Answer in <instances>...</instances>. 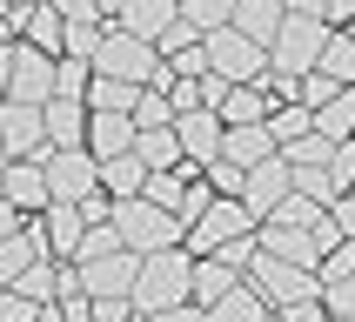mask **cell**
<instances>
[{"label": "cell", "instance_id": "cell-1", "mask_svg": "<svg viewBox=\"0 0 355 322\" xmlns=\"http://www.w3.org/2000/svg\"><path fill=\"white\" fill-rule=\"evenodd\" d=\"M175 302H195V248H155L141 255V276H135V309L141 316H161Z\"/></svg>", "mask_w": 355, "mask_h": 322}, {"label": "cell", "instance_id": "cell-2", "mask_svg": "<svg viewBox=\"0 0 355 322\" xmlns=\"http://www.w3.org/2000/svg\"><path fill=\"white\" fill-rule=\"evenodd\" d=\"M101 74H114V80H141V87H168L175 80V67H168V54H161V40H141L128 34V27H107V40H101V54H94Z\"/></svg>", "mask_w": 355, "mask_h": 322}, {"label": "cell", "instance_id": "cell-3", "mask_svg": "<svg viewBox=\"0 0 355 322\" xmlns=\"http://www.w3.org/2000/svg\"><path fill=\"white\" fill-rule=\"evenodd\" d=\"M114 228L128 235V248H135V255H155V248H181V242H188V221H181V208H161L155 195H128V201H114Z\"/></svg>", "mask_w": 355, "mask_h": 322}, {"label": "cell", "instance_id": "cell-4", "mask_svg": "<svg viewBox=\"0 0 355 322\" xmlns=\"http://www.w3.org/2000/svg\"><path fill=\"white\" fill-rule=\"evenodd\" d=\"M7 101H27V108H47L60 94V54L54 47H34V40H7Z\"/></svg>", "mask_w": 355, "mask_h": 322}, {"label": "cell", "instance_id": "cell-5", "mask_svg": "<svg viewBox=\"0 0 355 322\" xmlns=\"http://www.w3.org/2000/svg\"><path fill=\"white\" fill-rule=\"evenodd\" d=\"M208 67L221 80H235V87H255V80L275 74V47L241 34V27H221V34H208Z\"/></svg>", "mask_w": 355, "mask_h": 322}, {"label": "cell", "instance_id": "cell-6", "mask_svg": "<svg viewBox=\"0 0 355 322\" xmlns=\"http://www.w3.org/2000/svg\"><path fill=\"white\" fill-rule=\"evenodd\" d=\"M248 282H255L261 296L275 302H309V296H322V289H329V282H322V269H302V262H288V255H268V248H261L255 255V269H248Z\"/></svg>", "mask_w": 355, "mask_h": 322}, {"label": "cell", "instance_id": "cell-7", "mask_svg": "<svg viewBox=\"0 0 355 322\" xmlns=\"http://www.w3.org/2000/svg\"><path fill=\"white\" fill-rule=\"evenodd\" d=\"M329 20L322 14H288L275 34V67L282 74H309V67H322V47H329Z\"/></svg>", "mask_w": 355, "mask_h": 322}, {"label": "cell", "instance_id": "cell-8", "mask_svg": "<svg viewBox=\"0 0 355 322\" xmlns=\"http://www.w3.org/2000/svg\"><path fill=\"white\" fill-rule=\"evenodd\" d=\"M47 181H54V201H87L101 188V155L94 148H47Z\"/></svg>", "mask_w": 355, "mask_h": 322}, {"label": "cell", "instance_id": "cell-9", "mask_svg": "<svg viewBox=\"0 0 355 322\" xmlns=\"http://www.w3.org/2000/svg\"><path fill=\"white\" fill-rule=\"evenodd\" d=\"M248 228H261V221H255V208H248L241 195H221L215 208H208V215H201L195 228H188V248H195V255H215L221 242L248 235Z\"/></svg>", "mask_w": 355, "mask_h": 322}, {"label": "cell", "instance_id": "cell-10", "mask_svg": "<svg viewBox=\"0 0 355 322\" xmlns=\"http://www.w3.org/2000/svg\"><path fill=\"white\" fill-rule=\"evenodd\" d=\"M0 141H7V161H40L47 148H54V135H47V108L7 101V115H0Z\"/></svg>", "mask_w": 355, "mask_h": 322}, {"label": "cell", "instance_id": "cell-11", "mask_svg": "<svg viewBox=\"0 0 355 322\" xmlns=\"http://www.w3.org/2000/svg\"><path fill=\"white\" fill-rule=\"evenodd\" d=\"M175 135H181V148H188V175H201V168L221 161V148H228V121H221L215 108H188V115H175Z\"/></svg>", "mask_w": 355, "mask_h": 322}, {"label": "cell", "instance_id": "cell-12", "mask_svg": "<svg viewBox=\"0 0 355 322\" xmlns=\"http://www.w3.org/2000/svg\"><path fill=\"white\" fill-rule=\"evenodd\" d=\"M288 195H295V168H288V155H268L261 168H248V188H241V201L255 208V221H268Z\"/></svg>", "mask_w": 355, "mask_h": 322}, {"label": "cell", "instance_id": "cell-13", "mask_svg": "<svg viewBox=\"0 0 355 322\" xmlns=\"http://www.w3.org/2000/svg\"><path fill=\"white\" fill-rule=\"evenodd\" d=\"M135 276H141L135 248H114V255H87L80 262V289H87V296H135Z\"/></svg>", "mask_w": 355, "mask_h": 322}, {"label": "cell", "instance_id": "cell-14", "mask_svg": "<svg viewBox=\"0 0 355 322\" xmlns=\"http://www.w3.org/2000/svg\"><path fill=\"white\" fill-rule=\"evenodd\" d=\"M7 208H20V215H47L54 208L47 161H7Z\"/></svg>", "mask_w": 355, "mask_h": 322}, {"label": "cell", "instance_id": "cell-15", "mask_svg": "<svg viewBox=\"0 0 355 322\" xmlns=\"http://www.w3.org/2000/svg\"><path fill=\"white\" fill-rule=\"evenodd\" d=\"M135 141H141V121H135V115L94 108V121H87V148H94L101 161H114V155H135Z\"/></svg>", "mask_w": 355, "mask_h": 322}, {"label": "cell", "instance_id": "cell-16", "mask_svg": "<svg viewBox=\"0 0 355 322\" xmlns=\"http://www.w3.org/2000/svg\"><path fill=\"white\" fill-rule=\"evenodd\" d=\"M261 248H268V255L302 262V269H322V255H329L315 228H288V221H261Z\"/></svg>", "mask_w": 355, "mask_h": 322}, {"label": "cell", "instance_id": "cell-17", "mask_svg": "<svg viewBox=\"0 0 355 322\" xmlns=\"http://www.w3.org/2000/svg\"><path fill=\"white\" fill-rule=\"evenodd\" d=\"M87 121H94V108L80 94H54L47 101V135H54V148H87Z\"/></svg>", "mask_w": 355, "mask_h": 322}, {"label": "cell", "instance_id": "cell-18", "mask_svg": "<svg viewBox=\"0 0 355 322\" xmlns=\"http://www.w3.org/2000/svg\"><path fill=\"white\" fill-rule=\"evenodd\" d=\"M40 221H47L54 255H60V262H80V242H87V215H80V201H54Z\"/></svg>", "mask_w": 355, "mask_h": 322}, {"label": "cell", "instance_id": "cell-19", "mask_svg": "<svg viewBox=\"0 0 355 322\" xmlns=\"http://www.w3.org/2000/svg\"><path fill=\"white\" fill-rule=\"evenodd\" d=\"M175 20H181V0H128V7H121V27L141 34V40H161Z\"/></svg>", "mask_w": 355, "mask_h": 322}, {"label": "cell", "instance_id": "cell-20", "mask_svg": "<svg viewBox=\"0 0 355 322\" xmlns=\"http://www.w3.org/2000/svg\"><path fill=\"white\" fill-rule=\"evenodd\" d=\"M215 115L228 121V128H255V121H268V115H275V94H268L261 80H255V87H228V101H221Z\"/></svg>", "mask_w": 355, "mask_h": 322}, {"label": "cell", "instance_id": "cell-21", "mask_svg": "<svg viewBox=\"0 0 355 322\" xmlns=\"http://www.w3.org/2000/svg\"><path fill=\"white\" fill-rule=\"evenodd\" d=\"M228 161H241V168H261L268 155H282V141L268 121H255V128H228V148H221Z\"/></svg>", "mask_w": 355, "mask_h": 322}, {"label": "cell", "instance_id": "cell-22", "mask_svg": "<svg viewBox=\"0 0 355 322\" xmlns=\"http://www.w3.org/2000/svg\"><path fill=\"white\" fill-rule=\"evenodd\" d=\"M241 269L235 262H221V255H195V302H208V309H215L221 296H228V289H241Z\"/></svg>", "mask_w": 355, "mask_h": 322}, {"label": "cell", "instance_id": "cell-23", "mask_svg": "<svg viewBox=\"0 0 355 322\" xmlns=\"http://www.w3.org/2000/svg\"><path fill=\"white\" fill-rule=\"evenodd\" d=\"M215 322H275V302L261 296L255 282H241V289H228L215 302Z\"/></svg>", "mask_w": 355, "mask_h": 322}, {"label": "cell", "instance_id": "cell-24", "mask_svg": "<svg viewBox=\"0 0 355 322\" xmlns=\"http://www.w3.org/2000/svg\"><path fill=\"white\" fill-rule=\"evenodd\" d=\"M148 175H155V168H148L141 155H114V161H101V188H107L114 201L141 195V188H148Z\"/></svg>", "mask_w": 355, "mask_h": 322}, {"label": "cell", "instance_id": "cell-25", "mask_svg": "<svg viewBox=\"0 0 355 322\" xmlns=\"http://www.w3.org/2000/svg\"><path fill=\"white\" fill-rule=\"evenodd\" d=\"M282 20H288L282 0H241V7H235V27H241V34H255V40H268V47H275Z\"/></svg>", "mask_w": 355, "mask_h": 322}, {"label": "cell", "instance_id": "cell-26", "mask_svg": "<svg viewBox=\"0 0 355 322\" xmlns=\"http://www.w3.org/2000/svg\"><path fill=\"white\" fill-rule=\"evenodd\" d=\"M135 155L148 161V168H188V148H181V135H175V128H141Z\"/></svg>", "mask_w": 355, "mask_h": 322}, {"label": "cell", "instance_id": "cell-27", "mask_svg": "<svg viewBox=\"0 0 355 322\" xmlns=\"http://www.w3.org/2000/svg\"><path fill=\"white\" fill-rule=\"evenodd\" d=\"M135 101H141V80H114V74H101V67H94L87 108H114V115H135Z\"/></svg>", "mask_w": 355, "mask_h": 322}, {"label": "cell", "instance_id": "cell-28", "mask_svg": "<svg viewBox=\"0 0 355 322\" xmlns=\"http://www.w3.org/2000/svg\"><path fill=\"white\" fill-rule=\"evenodd\" d=\"M315 128H322L329 141H349V135H355V87H342L329 108H315Z\"/></svg>", "mask_w": 355, "mask_h": 322}, {"label": "cell", "instance_id": "cell-29", "mask_svg": "<svg viewBox=\"0 0 355 322\" xmlns=\"http://www.w3.org/2000/svg\"><path fill=\"white\" fill-rule=\"evenodd\" d=\"M282 155H288V168H329V161H336V141L322 135V128H309V135H302V141H288Z\"/></svg>", "mask_w": 355, "mask_h": 322}, {"label": "cell", "instance_id": "cell-30", "mask_svg": "<svg viewBox=\"0 0 355 322\" xmlns=\"http://www.w3.org/2000/svg\"><path fill=\"white\" fill-rule=\"evenodd\" d=\"M268 128H275V141L288 148V141H302L309 128H315V108H302V101H275V115H268Z\"/></svg>", "mask_w": 355, "mask_h": 322}, {"label": "cell", "instance_id": "cell-31", "mask_svg": "<svg viewBox=\"0 0 355 322\" xmlns=\"http://www.w3.org/2000/svg\"><path fill=\"white\" fill-rule=\"evenodd\" d=\"M342 87H349V80H336L329 67H309V74H295V101H302V108H329Z\"/></svg>", "mask_w": 355, "mask_h": 322}, {"label": "cell", "instance_id": "cell-32", "mask_svg": "<svg viewBox=\"0 0 355 322\" xmlns=\"http://www.w3.org/2000/svg\"><path fill=\"white\" fill-rule=\"evenodd\" d=\"M235 7H241V0H181V14L195 20L201 34H221V27H235Z\"/></svg>", "mask_w": 355, "mask_h": 322}, {"label": "cell", "instance_id": "cell-33", "mask_svg": "<svg viewBox=\"0 0 355 322\" xmlns=\"http://www.w3.org/2000/svg\"><path fill=\"white\" fill-rule=\"evenodd\" d=\"M322 67H329L336 80H349V87H355V27H336V34H329V47H322Z\"/></svg>", "mask_w": 355, "mask_h": 322}, {"label": "cell", "instance_id": "cell-34", "mask_svg": "<svg viewBox=\"0 0 355 322\" xmlns=\"http://www.w3.org/2000/svg\"><path fill=\"white\" fill-rule=\"evenodd\" d=\"M135 121H141V128H175V101H168V87H141Z\"/></svg>", "mask_w": 355, "mask_h": 322}, {"label": "cell", "instance_id": "cell-35", "mask_svg": "<svg viewBox=\"0 0 355 322\" xmlns=\"http://www.w3.org/2000/svg\"><path fill=\"white\" fill-rule=\"evenodd\" d=\"M295 188H302L309 201H329V208L342 201V188H336V175H329V168H295Z\"/></svg>", "mask_w": 355, "mask_h": 322}, {"label": "cell", "instance_id": "cell-36", "mask_svg": "<svg viewBox=\"0 0 355 322\" xmlns=\"http://www.w3.org/2000/svg\"><path fill=\"white\" fill-rule=\"evenodd\" d=\"M40 309H47V302H34L27 289L7 282V296H0V322H40Z\"/></svg>", "mask_w": 355, "mask_h": 322}, {"label": "cell", "instance_id": "cell-37", "mask_svg": "<svg viewBox=\"0 0 355 322\" xmlns=\"http://www.w3.org/2000/svg\"><path fill=\"white\" fill-rule=\"evenodd\" d=\"M201 175L215 181L221 195H241V188H248V168H241V161H228V155H221V161H208V168H201Z\"/></svg>", "mask_w": 355, "mask_h": 322}, {"label": "cell", "instance_id": "cell-38", "mask_svg": "<svg viewBox=\"0 0 355 322\" xmlns=\"http://www.w3.org/2000/svg\"><path fill=\"white\" fill-rule=\"evenodd\" d=\"M275 322H336V309H329L322 296H309V302H282Z\"/></svg>", "mask_w": 355, "mask_h": 322}, {"label": "cell", "instance_id": "cell-39", "mask_svg": "<svg viewBox=\"0 0 355 322\" xmlns=\"http://www.w3.org/2000/svg\"><path fill=\"white\" fill-rule=\"evenodd\" d=\"M329 175H336L342 195H355V135H349V141H336V161H329Z\"/></svg>", "mask_w": 355, "mask_h": 322}, {"label": "cell", "instance_id": "cell-40", "mask_svg": "<svg viewBox=\"0 0 355 322\" xmlns=\"http://www.w3.org/2000/svg\"><path fill=\"white\" fill-rule=\"evenodd\" d=\"M342 276H355V242H342V248L322 255V282H342Z\"/></svg>", "mask_w": 355, "mask_h": 322}, {"label": "cell", "instance_id": "cell-41", "mask_svg": "<svg viewBox=\"0 0 355 322\" xmlns=\"http://www.w3.org/2000/svg\"><path fill=\"white\" fill-rule=\"evenodd\" d=\"M148 322H215V309H208V302H175V309H161V316H148Z\"/></svg>", "mask_w": 355, "mask_h": 322}, {"label": "cell", "instance_id": "cell-42", "mask_svg": "<svg viewBox=\"0 0 355 322\" xmlns=\"http://www.w3.org/2000/svg\"><path fill=\"white\" fill-rule=\"evenodd\" d=\"M322 302L336 309V316H355V276H342V282H329L322 289Z\"/></svg>", "mask_w": 355, "mask_h": 322}, {"label": "cell", "instance_id": "cell-43", "mask_svg": "<svg viewBox=\"0 0 355 322\" xmlns=\"http://www.w3.org/2000/svg\"><path fill=\"white\" fill-rule=\"evenodd\" d=\"M322 20H329V27H355V0H329V14H322Z\"/></svg>", "mask_w": 355, "mask_h": 322}, {"label": "cell", "instance_id": "cell-44", "mask_svg": "<svg viewBox=\"0 0 355 322\" xmlns=\"http://www.w3.org/2000/svg\"><path fill=\"white\" fill-rule=\"evenodd\" d=\"M336 221H342V235L355 242V195H342V201H336Z\"/></svg>", "mask_w": 355, "mask_h": 322}, {"label": "cell", "instance_id": "cell-45", "mask_svg": "<svg viewBox=\"0 0 355 322\" xmlns=\"http://www.w3.org/2000/svg\"><path fill=\"white\" fill-rule=\"evenodd\" d=\"M288 14H329V0H282Z\"/></svg>", "mask_w": 355, "mask_h": 322}, {"label": "cell", "instance_id": "cell-46", "mask_svg": "<svg viewBox=\"0 0 355 322\" xmlns=\"http://www.w3.org/2000/svg\"><path fill=\"white\" fill-rule=\"evenodd\" d=\"M121 7H128V0H94V14L107 20V27H114V20H121Z\"/></svg>", "mask_w": 355, "mask_h": 322}, {"label": "cell", "instance_id": "cell-47", "mask_svg": "<svg viewBox=\"0 0 355 322\" xmlns=\"http://www.w3.org/2000/svg\"><path fill=\"white\" fill-rule=\"evenodd\" d=\"M7 7H20V14H27V7H40V0H7Z\"/></svg>", "mask_w": 355, "mask_h": 322}, {"label": "cell", "instance_id": "cell-48", "mask_svg": "<svg viewBox=\"0 0 355 322\" xmlns=\"http://www.w3.org/2000/svg\"><path fill=\"white\" fill-rule=\"evenodd\" d=\"M336 322H355V316H336Z\"/></svg>", "mask_w": 355, "mask_h": 322}]
</instances>
